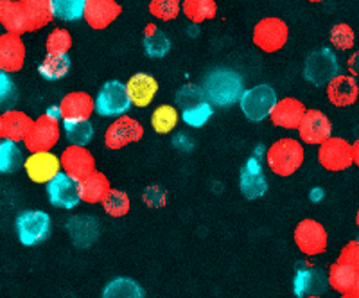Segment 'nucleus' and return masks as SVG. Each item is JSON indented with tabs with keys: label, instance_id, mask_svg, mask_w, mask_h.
I'll use <instances>...</instances> for the list:
<instances>
[{
	"label": "nucleus",
	"instance_id": "9d476101",
	"mask_svg": "<svg viewBox=\"0 0 359 298\" xmlns=\"http://www.w3.org/2000/svg\"><path fill=\"white\" fill-rule=\"evenodd\" d=\"M142 137V124L130 115H121L108 126L107 133H104V144L108 149H123L130 144L139 142Z\"/></svg>",
	"mask_w": 359,
	"mask_h": 298
},
{
	"label": "nucleus",
	"instance_id": "393cba45",
	"mask_svg": "<svg viewBox=\"0 0 359 298\" xmlns=\"http://www.w3.org/2000/svg\"><path fill=\"white\" fill-rule=\"evenodd\" d=\"M0 24L6 33L24 34L27 33V22L22 11L20 0H0Z\"/></svg>",
	"mask_w": 359,
	"mask_h": 298
},
{
	"label": "nucleus",
	"instance_id": "dca6fc26",
	"mask_svg": "<svg viewBox=\"0 0 359 298\" xmlns=\"http://www.w3.org/2000/svg\"><path fill=\"white\" fill-rule=\"evenodd\" d=\"M121 13L123 8L117 4V0H86L83 18L94 31H102L114 24Z\"/></svg>",
	"mask_w": 359,
	"mask_h": 298
},
{
	"label": "nucleus",
	"instance_id": "6ab92c4d",
	"mask_svg": "<svg viewBox=\"0 0 359 298\" xmlns=\"http://www.w3.org/2000/svg\"><path fill=\"white\" fill-rule=\"evenodd\" d=\"M306 111L307 110L302 101H298L294 97H284L277 101L269 118H271V123L275 126L282 128V130H298Z\"/></svg>",
	"mask_w": 359,
	"mask_h": 298
},
{
	"label": "nucleus",
	"instance_id": "7ed1b4c3",
	"mask_svg": "<svg viewBox=\"0 0 359 298\" xmlns=\"http://www.w3.org/2000/svg\"><path fill=\"white\" fill-rule=\"evenodd\" d=\"M95 111L101 117H121L131 107L126 85L121 81H108L102 85L95 97Z\"/></svg>",
	"mask_w": 359,
	"mask_h": 298
},
{
	"label": "nucleus",
	"instance_id": "72a5a7b5",
	"mask_svg": "<svg viewBox=\"0 0 359 298\" xmlns=\"http://www.w3.org/2000/svg\"><path fill=\"white\" fill-rule=\"evenodd\" d=\"M178 110L171 104H160L151 115V126L158 135H168L178 124Z\"/></svg>",
	"mask_w": 359,
	"mask_h": 298
},
{
	"label": "nucleus",
	"instance_id": "58836bf2",
	"mask_svg": "<svg viewBox=\"0 0 359 298\" xmlns=\"http://www.w3.org/2000/svg\"><path fill=\"white\" fill-rule=\"evenodd\" d=\"M331 43L338 50H351L355 43V34L354 29L348 24H336L334 27L331 29Z\"/></svg>",
	"mask_w": 359,
	"mask_h": 298
},
{
	"label": "nucleus",
	"instance_id": "79ce46f5",
	"mask_svg": "<svg viewBox=\"0 0 359 298\" xmlns=\"http://www.w3.org/2000/svg\"><path fill=\"white\" fill-rule=\"evenodd\" d=\"M212 114V108L208 104L207 101H201L198 104L191 108H185L184 110V121L189 124V126H203L205 123L208 121Z\"/></svg>",
	"mask_w": 359,
	"mask_h": 298
},
{
	"label": "nucleus",
	"instance_id": "f257e3e1",
	"mask_svg": "<svg viewBox=\"0 0 359 298\" xmlns=\"http://www.w3.org/2000/svg\"><path fill=\"white\" fill-rule=\"evenodd\" d=\"M304 158H306V153H304V146L300 144V140L287 139V137L271 144L266 151L268 168L282 178L294 175L302 168Z\"/></svg>",
	"mask_w": 359,
	"mask_h": 298
},
{
	"label": "nucleus",
	"instance_id": "9b49d317",
	"mask_svg": "<svg viewBox=\"0 0 359 298\" xmlns=\"http://www.w3.org/2000/svg\"><path fill=\"white\" fill-rule=\"evenodd\" d=\"M207 94L216 104H232L241 99V79L229 70H221L207 79Z\"/></svg>",
	"mask_w": 359,
	"mask_h": 298
},
{
	"label": "nucleus",
	"instance_id": "4be33fe9",
	"mask_svg": "<svg viewBox=\"0 0 359 298\" xmlns=\"http://www.w3.org/2000/svg\"><path fill=\"white\" fill-rule=\"evenodd\" d=\"M0 57L4 63V72H18L25 62V46L20 34H0Z\"/></svg>",
	"mask_w": 359,
	"mask_h": 298
},
{
	"label": "nucleus",
	"instance_id": "2f4dec72",
	"mask_svg": "<svg viewBox=\"0 0 359 298\" xmlns=\"http://www.w3.org/2000/svg\"><path fill=\"white\" fill-rule=\"evenodd\" d=\"M69 230L76 245L88 246V243H92V239L97 236V221L86 216L72 217L69 221Z\"/></svg>",
	"mask_w": 359,
	"mask_h": 298
},
{
	"label": "nucleus",
	"instance_id": "f704fd0d",
	"mask_svg": "<svg viewBox=\"0 0 359 298\" xmlns=\"http://www.w3.org/2000/svg\"><path fill=\"white\" fill-rule=\"evenodd\" d=\"M22 151L17 142L2 139L0 140V175L15 172L22 165Z\"/></svg>",
	"mask_w": 359,
	"mask_h": 298
},
{
	"label": "nucleus",
	"instance_id": "c03bdc74",
	"mask_svg": "<svg viewBox=\"0 0 359 298\" xmlns=\"http://www.w3.org/2000/svg\"><path fill=\"white\" fill-rule=\"evenodd\" d=\"M338 262L351 266L352 270H355L359 273V239L358 241H351L343 246L341 252H339Z\"/></svg>",
	"mask_w": 359,
	"mask_h": 298
},
{
	"label": "nucleus",
	"instance_id": "bb28decb",
	"mask_svg": "<svg viewBox=\"0 0 359 298\" xmlns=\"http://www.w3.org/2000/svg\"><path fill=\"white\" fill-rule=\"evenodd\" d=\"M2 123H4V139L18 144L24 142L34 121L24 111L8 110L6 114H2Z\"/></svg>",
	"mask_w": 359,
	"mask_h": 298
},
{
	"label": "nucleus",
	"instance_id": "ea45409f",
	"mask_svg": "<svg viewBox=\"0 0 359 298\" xmlns=\"http://www.w3.org/2000/svg\"><path fill=\"white\" fill-rule=\"evenodd\" d=\"M70 47H72V36L67 29H54L45 43V49L49 54H69Z\"/></svg>",
	"mask_w": 359,
	"mask_h": 298
},
{
	"label": "nucleus",
	"instance_id": "a211bd4d",
	"mask_svg": "<svg viewBox=\"0 0 359 298\" xmlns=\"http://www.w3.org/2000/svg\"><path fill=\"white\" fill-rule=\"evenodd\" d=\"M329 287V278L327 273L316 266H306L294 273L293 291L298 298L313 297V294L323 293Z\"/></svg>",
	"mask_w": 359,
	"mask_h": 298
},
{
	"label": "nucleus",
	"instance_id": "2eb2a0df",
	"mask_svg": "<svg viewBox=\"0 0 359 298\" xmlns=\"http://www.w3.org/2000/svg\"><path fill=\"white\" fill-rule=\"evenodd\" d=\"M298 135L304 144H316L320 146L329 137H332V123L323 111L307 110L302 123L298 126Z\"/></svg>",
	"mask_w": 359,
	"mask_h": 298
},
{
	"label": "nucleus",
	"instance_id": "603ef678",
	"mask_svg": "<svg viewBox=\"0 0 359 298\" xmlns=\"http://www.w3.org/2000/svg\"><path fill=\"white\" fill-rule=\"evenodd\" d=\"M309 2H313V4H318V2H323V0H309Z\"/></svg>",
	"mask_w": 359,
	"mask_h": 298
},
{
	"label": "nucleus",
	"instance_id": "4c0bfd02",
	"mask_svg": "<svg viewBox=\"0 0 359 298\" xmlns=\"http://www.w3.org/2000/svg\"><path fill=\"white\" fill-rule=\"evenodd\" d=\"M104 212L111 217H123L130 212V196L126 192L118 191V189H110L104 200L101 201Z\"/></svg>",
	"mask_w": 359,
	"mask_h": 298
},
{
	"label": "nucleus",
	"instance_id": "e433bc0d",
	"mask_svg": "<svg viewBox=\"0 0 359 298\" xmlns=\"http://www.w3.org/2000/svg\"><path fill=\"white\" fill-rule=\"evenodd\" d=\"M86 0H50L53 17L57 20L74 22L83 18Z\"/></svg>",
	"mask_w": 359,
	"mask_h": 298
},
{
	"label": "nucleus",
	"instance_id": "09e8293b",
	"mask_svg": "<svg viewBox=\"0 0 359 298\" xmlns=\"http://www.w3.org/2000/svg\"><path fill=\"white\" fill-rule=\"evenodd\" d=\"M4 139V123H2V115H0V140Z\"/></svg>",
	"mask_w": 359,
	"mask_h": 298
},
{
	"label": "nucleus",
	"instance_id": "f8f14e48",
	"mask_svg": "<svg viewBox=\"0 0 359 298\" xmlns=\"http://www.w3.org/2000/svg\"><path fill=\"white\" fill-rule=\"evenodd\" d=\"M24 169L29 180L34 184H49L54 176H57L62 171V162H60V156H56L54 153L38 151L31 153L25 158Z\"/></svg>",
	"mask_w": 359,
	"mask_h": 298
},
{
	"label": "nucleus",
	"instance_id": "0eeeda50",
	"mask_svg": "<svg viewBox=\"0 0 359 298\" xmlns=\"http://www.w3.org/2000/svg\"><path fill=\"white\" fill-rule=\"evenodd\" d=\"M17 233L22 245L34 246L50 233V217L43 210H25L17 217Z\"/></svg>",
	"mask_w": 359,
	"mask_h": 298
},
{
	"label": "nucleus",
	"instance_id": "423d86ee",
	"mask_svg": "<svg viewBox=\"0 0 359 298\" xmlns=\"http://www.w3.org/2000/svg\"><path fill=\"white\" fill-rule=\"evenodd\" d=\"M318 162L323 169L332 172L347 171L354 163L352 158V144L341 137H329L320 144Z\"/></svg>",
	"mask_w": 359,
	"mask_h": 298
},
{
	"label": "nucleus",
	"instance_id": "a878e982",
	"mask_svg": "<svg viewBox=\"0 0 359 298\" xmlns=\"http://www.w3.org/2000/svg\"><path fill=\"white\" fill-rule=\"evenodd\" d=\"M110 189V180L99 171L90 172L83 180H79V194L85 203H101Z\"/></svg>",
	"mask_w": 359,
	"mask_h": 298
},
{
	"label": "nucleus",
	"instance_id": "473e14b6",
	"mask_svg": "<svg viewBox=\"0 0 359 298\" xmlns=\"http://www.w3.org/2000/svg\"><path fill=\"white\" fill-rule=\"evenodd\" d=\"M144 49H146L147 56L155 57V60L163 57L169 53V38L155 24H147L144 29Z\"/></svg>",
	"mask_w": 359,
	"mask_h": 298
},
{
	"label": "nucleus",
	"instance_id": "1a4fd4ad",
	"mask_svg": "<svg viewBox=\"0 0 359 298\" xmlns=\"http://www.w3.org/2000/svg\"><path fill=\"white\" fill-rule=\"evenodd\" d=\"M304 72H306L307 81H311L316 86H323L331 81L334 76H338V60H336L334 53L329 49L314 50V53L307 56Z\"/></svg>",
	"mask_w": 359,
	"mask_h": 298
},
{
	"label": "nucleus",
	"instance_id": "b1692460",
	"mask_svg": "<svg viewBox=\"0 0 359 298\" xmlns=\"http://www.w3.org/2000/svg\"><path fill=\"white\" fill-rule=\"evenodd\" d=\"M20 6L27 22V33L45 27L54 18L50 0H20Z\"/></svg>",
	"mask_w": 359,
	"mask_h": 298
},
{
	"label": "nucleus",
	"instance_id": "f03ea898",
	"mask_svg": "<svg viewBox=\"0 0 359 298\" xmlns=\"http://www.w3.org/2000/svg\"><path fill=\"white\" fill-rule=\"evenodd\" d=\"M287 38H290V27L286 22L277 17L262 18L253 27V43L268 54L280 50L287 43Z\"/></svg>",
	"mask_w": 359,
	"mask_h": 298
},
{
	"label": "nucleus",
	"instance_id": "4468645a",
	"mask_svg": "<svg viewBox=\"0 0 359 298\" xmlns=\"http://www.w3.org/2000/svg\"><path fill=\"white\" fill-rule=\"evenodd\" d=\"M47 196L50 203L57 208H74L81 201L79 182L70 178L65 172H60L47 184Z\"/></svg>",
	"mask_w": 359,
	"mask_h": 298
},
{
	"label": "nucleus",
	"instance_id": "f3484780",
	"mask_svg": "<svg viewBox=\"0 0 359 298\" xmlns=\"http://www.w3.org/2000/svg\"><path fill=\"white\" fill-rule=\"evenodd\" d=\"M325 86L327 99L338 108L352 107L359 97V86L351 74H338Z\"/></svg>",
	"mask_w": 359,
	"mask_h": 298
},
{
	"label": "nucleus",
	"instance_id": "5701e85b",
	"mask_svg": "<svg viewBox=\"0 0 359 298\" xmlns=\"http://www.w3.org/2000/svg\"><path fill=\"white\" fill-rule=\"evenodd\" d=\"M266 178L262 175L261 163L255 158L248 160L241 172V191L248 200H255V198H261L266 192Z\"/></svg>",
	"mask_w": 359,
	"mask_h": 298
},
{
	"label": "nucleus",
	"instance_id": "a18cd8bd",
	"mask_svg": "<svg viewBox=\"0 0 359 298\" xmlns=\"http://www.w3.org/2000/svg\"><path fill=\"white\" fill-rule=\"evenodd\" d=\"M347 70L352 78H359V50L352 53L347 60Z\"/></svg>",
	"mask_w": 359,
	"mask_h": 298
},
{
	"label": "nucleus",
	"instance_id": "864d4df0",
	"mask_svg": "<svg viewBox=\"0 0 359 298\" xmlns=\"http://www.w3.org/2000/svg\"><path fill=\"white\" fill-rule=\"evenodd\" d=\"M302 298H322V297H318V294H313V297H302Z\"/></svg>",
	"mask_w": 359,
	"mask_h": 298
},
{
	"label": "nucleus",
	"instance_id": "39448f33",
	"mask_svg": "<svg viewBox=\"0 0 359 298\" xmlns=\"http://www.w3.org/2000/svg\"><path fill=\"white\" fill-rule=\"evenodd\" d=\"M239 101H241V110L246 115V118L259 123V121H264L266 117L271 115V110L275 108L278 99L271 86L259 85L246 90Z\"/></svg>",
	"mask_w": 359,
	"mask_h": 298
},
{
	"label": "nucleus",
	"instance_id": "ddd939ff",
	"mask_svg": "<svg viewBox=\"0 0 359 298\" xmlns=\"http://www.w3.org/2000/svg\"><path fill=\"white\" fill-rule=\"evenodd\" d=\"M60 162L63 172L78 182L95 171L94 155L85 146H74V144L67 146L60 156Z\"/></svg>",
	"mask_w": 359,
	"mask_h": 298
},
{
	"label": "nucleus",
	"instance_id": "412c9836",
	"mask_svg": "<svg viewBox=\"0 0 359 298\" xmlns=\"http://www.w3.org/2000/svg\"><path fill=\"white\" fill-rule=\"evenodd\" d=\"M57 108L63 121H83L94 114L95 102L86 92H70L62 99Z\"/></svg>",
	"mask_w": 359,
	"mask_h": 298
},
{
	"label": "nucleus",
	"instance_id": "cd10ccee",
	"mask_svg": "<svg viewBox=\"0 0 359 298\" xmlns=\"http://www.w3.org/2000/svg\"><path fill=\"white\" fill-rule=\"evenodd\" d=\"M327 278H329V287L338 291L339 294L359 287L358 271L352 270L351 266L343 264V262H338V261L329 268V271H327Z\"/></svg>",
	"mask_w": 359,
	"mask_h": 298
},
{
	"label": "nucleus",
	"instance_id": "a19ab883",
	"mask_svg": "<svg viewBox=\"0 0 359 298\" xmlns=\"http://www.w3.org/2000/svg\"><path fill=\"white\" fill-rule=\"evenodd\" d=\"M149 13L163 22L175 20L180 15V0H151Z\"/></svg>",
	"mask_w": 359,
	"mask_h": 298
},
{
	"label": "nucleus",
	"instance_id": "37998d69",
	"mask_svg": "<svg viewBox=\"0 0 359 298\" xmlns=\"http://www.w3.org/2000/svg\"><path fill=\"white\" fill-rule=\"evenodd\" d=\"M15 99H17V90H15V85L9 78V74L0 70V108L13 104Z\"/></svg>",
	"mask_w": 359,
	"mask_h": 298
},
{
	"label": "nucleus",
	"instance_id": "aec40b11",
	"mask_svg": "<svg viewBox=\"0 0 359 298\" xmlns=\"http://www.w3.org/2000/svg\"><path fill=\"white\" fill-rule=\"evenodd\" d=\"M126 92L131 104L137 108L149 107L158 92V81L146 72H139L131 76L126 83Z\"/></svg>",
	"mask_w": 359,
	"mask_h": 298
},
{
	"label": "nucleus",
	"instance_id": "de8ad7c7",
	"mask_svg": "<svg viewBox=\"0 0 359 298\" xmlns=\"http://www.w3.org/2000/svg\"><path fill=\"white\" fill-rule=\"evenodd\" d=\"M341 298H359V287H355V290L352 291H347V293H343Z\"/></svg>",
	"mask_w": 359,
	"mask_h": 298
},
{
	"label": "nucleus",
	"instance_id": "c85d7f7f",
	"mask_svg": "<svg viewBox=\"0 0 359 298\" xmlns=\"http://www.w3.org/2000/svg\"><path fill=\"white\" fill-rule=\"evenodd\" d=\"M70 70L69 54H49L43 57L38 65V72L47 81H57L63 79Z\"/></svg>",
	"mask_w": 359,
	"mask_h": 298
},
{
	"label": "nucleus",
	"instance_id": "3c124183",
	"mask_svg": "<svg viewBox=\"0 0 359 298\" xmlns=\"http://www.w3.org/2000/svg\"><path fill=\"white\" fill-rule=\"evenodd\" d=\"M0 70H4V63H2V57H0Z\"/></svg>",
	"mask_w": 359,
	"mask_h": 298
},
{
	"label": "nucleus",
	"instance_id": "49530a36",
	"mask_svg": "<svg viewBox=\"0 0 359 298\" xmlns=\"http://www.w3.org/2000/svg\"><path fill=\"white\" fill-rule=\"evenodd\" d=\"M352 158H354V165L359 168V139L352 144Z\"/></svg>",
	"mask_w": 359,
	"mask_h": 298
},
{
	"label": "nucleus",
	"instance_id": "c9c22d12",
	"mask_svg": "<svg viewBox=\"0 0 359 298\" xmlns=\"http://www.w3.org/2000/svg\"><path fill=\"white\" fill-rule=\"evenodd\" d=\"M65 135L70 144L74 146H86L94 137V126L90 123V118L83 121H63Z\"/></svg>",
	"mask_w": 359,
	"mask_h": 298
},
{
	"label": "nucleus",
	"instance_id": "8fccbe9b",
	"mask_svg": "<svg viewBox=\"0 0 359 298\" xmlns=\"http://www.w3.org/2000/svg\"><path fill=\"white\" fill-rule=\"evenodd\" d=\"M355 225H358V229H359V210H358V214H355Z\"/></svg>",
	"mask_w": 359,
	"mask_h": 298
},
{
	"label": "nucleus",
	"instance_id": "20e7f679",
	"mask_svg": "<svg viewBox=\"0 0 359 298\" xmlns=\"http://www.w3.org/2000/svg\"><path fill=\"white\" fill-rule=\"evenodd\" d=\"M60 137H62V128H60L57 118L45 114L34 121L27 137L24 139V144L31 153L50 151L57 144Z\"/></svg>",
	"mask_w": 359,
	"mask_h": 298
},
{
	"label": "nucleus",
	"instance_id": "7c9ffc66",
	"mask_svg": "<svg viewBox=\"0 0 359 298\" xmlns=\"http://www.w3.org/2000/svg\"><path fill=\"white\" fill-rule=\"evenodd\" d=\"M102 298H144V291L133 278L117 277L108 282L102 291Z\"/></svg>",
	"mask_w": 359,
	"mask_h": 298
},
{
	"label": "nucleus",
	"instance_id": "6e6552de",
	"mask_svg": "<svg viewBox=\"0 0 359 298\" xmlns=\"http://www.w3.org/2000/svg\"><path fill=\"white\" fill-rule=\"evenodd\" d=\"M294 245L307 257L320 255L325 252L327 245H329L325 226L316 219H309V217L302 219L294 229Z\"/></svg>",
	"mask_w": 359,
	"mask_h": 298
},
{
	"label": "nucleus",
	"instance_id": "c756f323",
	"mask_svg": "<svg viewBox=\"0 0 359 298\" xmlns=\"http://www.w3.org/2000/svg\"><path fill=\"white\" fill-rule=\"evenodd\" d=\"M182 11L192 24H203L216 17L217 4L214 0H184Z\"/></svg>",
	"mask_w": 359,
	"mask_h": 298
}]
</instances>
